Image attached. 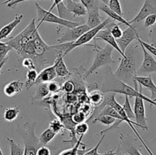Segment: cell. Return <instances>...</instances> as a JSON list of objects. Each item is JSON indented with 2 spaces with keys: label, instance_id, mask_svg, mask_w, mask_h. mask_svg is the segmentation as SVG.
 Instances as JSON below:
<instances>
[{
  "label": "cell",
  "instance_id": "obj_1",
  "mask_svg": "<svg viewBox=\"0 0 156 155\" xmlns=\"http://www.w3.org/2000/svg\"><path fill=\"white\" fill-rule=\"evenodd\" d=\"M7 43L20 56L30 58L34 62L37 71L54 63L59 54L66 53L72 43H58L50 46L44 42L35 24V18L20 33L12 37Z\"/></svg>",
  "mask_w": 156,
  "mask_h": 155
},
{
  "label": "cell",
  "instance_id": "obj_2",
  "mask_svg": "<svg viewBox=\"0 0 156 155\" xmlns=\"http://www.w3.org/2000/svg\"><path fill=\"white\" fill-rule=\"evenodd\" d=\"M111 74L112 75H110L108 74V78L106 79V81L104 83L101 89V91L103 94H106V93L108 92H114L116 93V94L117 93H120V94H124V95L131 97H139L143 99L144 101L148 102V103H150L152 106H156V102L153 101L152 99L147 97L142 93L143 87L140 85V91H139V89H135V88L129 86L127 84L119 80L118 78H117L114 76V74Z\"/></svg>",
  "mask_w": 156,
  "mask_h": 155
},
{
  "label": "cell",
  "instance_id": "obj_3",
  "mask_svg": "<svg viewBox=\"0 0 156 155\" xmlns=\"http://www.w3.org/2000/svg\"><path fill=\"white\" fill-rule=\"evenodd\" d=\"M114 74L117 78L127 84L130 81L133 83L134 77L137 75V73L135 57L131 52L125 53V56H121L120 65Z\"/></svg>",
  "mask_w": 156,
  "mask_h": 155
},
{
  "label": "cell",
  "instance_id": "obj_4",
  "mask_svg": "<svg viewBox=\"0 0 156 155\" xmlns=\"http://www.w3.org/2000/svg\"><path fill=\"white\" fill-rule=\"evenodd\" d=\"M86 46L94 48V50L96 52V56L92 65H91L89 69L85 74V78L88 77L91 74H93L100 67L109 65V64H114L116 62L115 60L112 57V52L114 50V48L111 46H110L109 44H108L104 48H102L100 46L98 45L96 43V40H94V44Z\"/></svg>",
  "mask_w": 156,
  "mask_h": 155
},
{
  "label": "cell",
  "instance_id": "obj_5",
  "mask_svg": "<svg viewBox=\"0 0 156 155\" xmlns=\"http://www.w3.org/2000/svg\"><path fill=\"white\" fill-rule=\"evenodd\" d=\"M115 96H116V93H114V92H108V93H106V94H105V95H104L103 102H102V103L100 105V106H105V105H109V106H112L113 108H114V109L117 110V112L119 113V115H120V117H121V119H123V121L127 123V124L129 126V127L131 128V129L133 131V132L136 134V135L137 138H139V140H140V142L142 143V144L144 146V147L146 148V150H147L148 153H149V155H155L153 153H152V150H150V148L148 147V145L146 144V143L145 142L144 140L143 139V138L140 136V133L137 132L136 129L135 127H134V126H139L138 124L128 118L126 114L125 113L124 110H123L121 105H120V103L116 100Z\"/></svg>",
  "mask_w": 156,
  "mask_h": 155
},
{
  "label": "cell",
  "instance_id": "obj_6",
  "mask_svg": "<svg viewBox=\"0 0 156 155\" xmlns=\"http://www.w3.org/2000/svg\"><path fill=\"white\" fill-rule=\"evenodd\" d=\"M36 122H25L20 131L24 141V155H37V150L41 146L39 138L36 136L34 127Z\"/></svg>",
  "mask_w": 156,
  "mask_h": 155
},
{
  "label": "cell",
  "instance_id": "obj_7",
  "mask_svg": "<svg viewBox=\"0 0 156 155\" xmlns=\"http://www.w3.org/2000/svg\"><path fill=\"white\" fill-rule=\"evenodd\" d=\"M34 5L37 9V20L39 21V24L37 26V28H39L40 26L44 22L53 23V24H58L60 27H68V28H72V27H75L80 25L78 22L67 21V20L59 18V16H56V15L53 14L51 12L45 10L37 2H35Z\"/></svg>",
  "mask_w": 156,
  "mask_h": 155
},
{
  "label": "cell",
  "instance_id": "obj_8",
  "mask_svg": "<svg viewBox=\"0 0 156 155\" xmlns=\"http://www.w3.org/2000/svg\"><path fill=\"white\" fill-rule=\"evenodd\" d=\"M114 21V20H112L111 18H107V19H105V21H104L99 26H98V27H94V28L90 29V30H88V31L85 32V33H83V34H82V36L77 40L72 43L71 45H70L69 47L68 48V50L66 51L65 54H64V56H66L68 53H69L70 52L73 51L74 49L77 48V47H79V46H85V44L88 43V42H90L91 40H94V37H95V36L97 35V33H98L101 30L105 28V26H106L108 23L111 22V21Z\"/></svg>",
  "mask_w": 156,
  "mask_h": 155
},
{
  "label": "cell",
  "instance_id": "obj_9",
  "mask_svg": "<svg viewBox=\"0 0 156 155\" xmlns=\"http://www.w3.org/2000/svg\"><path fill=\"white\" fill-rule=\"evenodd\" d=\"M90 30L89 27L85 24L79 25L77 27L68 28L66 27V30L61 37L58 39V43H73L77 40L83 33Z\"/></svg>",
  "mask_w": 156,
  "mask_h": 155
},
{
  "label": "cell",
  "instance_id": "obj_10",
  "mask_svg": "<svg viewBox=\"0 0 156 155\" xmlns=\"http://www.w3.org/2000/svg\"><path fill=\"white\" fill-rule=\"evenodd\" d=\"M134 115H135L136 122L138 124L139 127L143 130H149L147 124V118L146 115L144 100L141 97H136L134 101Z\"/></svg>",
  "mask_w": 156,
  "mask_h": 155
},
{
  "label": "cell",
  "instance_id": "obj_11",
  "mask_svg": "<svg viewBox=\"0 0 156 155\" xmlns=\"http://www.w3.org/2000/svg\"><path fill=\"white\" fill-rule=\"evenodd\" d=\"M138 37H140L138 31L136 28L132 24L130 27H128L124 31H123V35L121 37L117 39L116 40L121 51L125 54L128 46Z\"/></svg>",
  "mask_w": 156,
  "mask_h": 155
},
{
  "label": "cell",
  "instance_id": "obj_12",
  "mask_svg": "<svg viewBox=\"0 0 156 155\" xmlns=\"http://www.w3.org/2000/svg\"><path fill=\"white\" fill-rule=\"evenodd\" d=\"M153 14L156 15V0H145L144 4L140 12L136 15L135 18L129 22L130 24L141 22L148 15Z\"/></svg>",
  "mask_w": 156,
  "mask_h": 155
},
{
  "label": "cell",
  "instance_id": "obj_13",
  "mask_svg": "<svg viewBox=\"0 0 156 155\" xmlns=\"http://www.w3.org/2000/svg\"><path fill=\"white\" fill-rule=\"evenodd\" d=\"M143 52V62L141 66L136 70V73H152L156 72V60L153 56L145 49L142 44H140Z\"/></svg>",
  "mask_w": 156,
  "mask_h": 155
},
{
  "label": "cell",
  "instance_id": "obj_14",
  "mask_svg": "<svg viewBox=\"0 0 156 155\" xmlns=\"http://www.w3.org/2000/svg\"><path fill=\"white\" fill-rule=\"evenodd\" d=\"M94 40H101L105 41L106 43H108V44H109L110 46H112L114 50H117V51L120 53V56H125V54L121 51L120 48L119 47L116 39L112 36V34H111L109 28H108V27H106V26H105V28H103L102 30H101L100 31L97 33V35H96Z\"/></svg>",
  "mask_w": 156,
  "mask_h": 155
},
{
  "label": "cell",
  "instance_id": "obj_15",
  "mask_svg": "<svg viewBox=\"0 0 156 155\" xmlns=\"http://www.w3.org/2000/svg\"><path fill=\"white\" fill-rule=\"evenodd\" d=\"M56 76L57 75L55 69V65L53 63V65L46 67L40 71V73H38V76L34 82V85H38L42 83H49L56 78Z\"/></svg>",
  "mask_w": 156,
  "mask_h": 155
},
{
  "label": "cell",
  "instance_id": "obj_16",
  "mask_svg": "<svg viewBox=\"0 0 156 155\" xmlns=\"http://www.w3.org/2000/svg\"><path fill=\"white\" fill-rule=\"evenodd\" d=\"M64 5L69 11L73 15L74 18L85 16L88 14L86 8L80 2H74L73 0H66Z\"/></svg>",
  "mask_w": 156,
  "mask_h": 155
},
{
  "label": "cell",
  "instance_id": "obj_17",
  "mask_svg": "<svg viewBox=\"0 0 156 155\" xmlns=\"http://www.w3.org/2000/svg\"><path fill=\"white\" fill-rule=\"evenodd\" d=\"M23 18H24L23 15L18 14V15H15V19L12 22L9 23V24L5 25L4 27H2L0 29V40H2L3 39H5V38H7L11 34L12 32L15 30V27L21 22Z\"/></svg>",
  "mask_w": 156,
  "mask_h": 155
},
{
  "label": "cell",
  "instance_id": "obj_18",
  "mask_svg": "<svg viewBox=\"0 0 156 155\" xmlns=\"http://www.w3.org/2000/svg\"><path fill=\"white\" fill-rule=\"evenodd\" d=\"M133 80H135L136 81L138 84H140V86L143 87L146 89L149 90L152 93V97L151 99L153 100L154 97H155V93L156 91V85L154 83L153 80H152V75L149 76H138L136 75L134 77Z\"/></svg>",
  "mask_w": 156,
  "mask_h": 155
},
{
  "label": "cell",
  "instance_id": "obj_19",
  "mask_svg": "<svg viewBox=\"0 0 156 155\" xmlns=\"http://www.w3.org/2000/svg\"><path fill=\"white\" fill-rule=\"evenodd\" d=\"M64 56L62 53L59 54L56 57V60L54 62L55 69H56V75L60 78H66L72 75V73L67 68L66 65L64 62Z\"/></svg>",
  "mask_w": 156,
  "mask_h": 155
},
{
  "label": "cell",
  "instance_id": "obj_20",
  "mask_svg": "<svg viewBox=\"0 0 156 155\" xmlns=\"http://www.w3.org/2000/svg\"><path fill=\"white\" fill-rule=\"evenodd\" d=\"M24 84L21 80H15L6 84L4 88V93L8 97H14L18 93L21 92Z\"/></svg>",
  "mask_w": 156,
  "mask_h": 155
},
{
  "label": "cell",
  "instance_id": "obj_21",
  "mask_svg": "<svg viewBox=\"0 0 156 155\" xmlns=\"http://www.w3.org/2000/svg\"><path fill=\"white\" fill-rule=\"evenodd\" d=\"M88 16L86 24L89 27L90 29L94 28L100 25L104 21L99 13V8H95L88 12Z\"/></svg>",
  "mask_w": 156,
  "mask_h": 155
},
{
  "label": "cell",
  "instance_id": "obj_22",
  "mask_svg": "<svg viewBox=\"0 0 156 155\" xmlns=\"http://www.w3.org/2000/svg\"><path fill=\"white\" fill-rule=\"evenodd\" d=\"M99 9L103 11L105 14H107V15L109 16L110 18H111V19L114 20V21H118L119 23H121V24H124V25L127 26V27H130L133 24H130L127 20L125 19V18H123V16H121V15H118V14L115 13V12H113L112 10H111L107 5L105 4L104 5L99 6Z\"/></svg>",
  "mask_w": 156,
  "mask_h": 155
},
{
  "label": "cell",
  "instance_id": "obj_23",
  "mask_svg": "<svg viewBox=\"0 0 156 155\" xmlns=\"http://www.w3.org/2000/svg\"><path fill=\"white\" fill-rule=\"evenodd\" d=\"M20 113V106H16L14 107H9L5 109L3 115V119L7 122H13L18 118Z\"/></svg>",
  "mask_w": 156,
  "mask_h": 155
},
{
  "label": "cell",
  "instance_id": "obj_24",
  "mask_svg": "<svg viewBox=\"0 0 156 155\" xmlns=\"http://www.w3.org/2000/svg\"><path fill=\"white\" fill-rule=\"evenodd\" d=\"M56 134L53 132V130L50 129V128H47V129L43 132V133L40 135L39 141L40 144L41 145H47V144L50 142L53 138L56 137Z\"/></svg>",
  "mask_w": 156,
  "mask_h": 155
},
{
  "label": "cell",
  "instance_id": "obj_25",
  "mask_svg": "<svg viewBox=\"0 0 156 155\" xmlns=\"http://www.w3.org/2000/svg\"><path fill=\"white\" fill-rule=\"evenodd\" d=\"M58 11V15H59V18H62V19L67 20V21H71L73 19L74 16H73V14L69 12V11L67 9V8L66 7V5H64L63 2H60L59 4H58L56 5Z\"/></svg>",
  "mask_w": 156,
  "mask_h": 155
},
{
  "label": "cell",
  "instance_id": "obj_26",
  "mask_svg": "<svg viewBox=\"0 0 156 155\" xmlns=\"http://www.w3.org/2000/svg\"><path fill=\"white\" fill-rule=\"evenodd\" d=\"M7 141L10 147V155H24V146L18 144L10 138H7Z\"/></svg>",
  "mask_w": 156,
  "mask_h": 155
},
{
  "label": "cell",
  "instance_id": "obj_27",
  "mask_svg": "<svg viewBox=\"0 0 156 155\" xmlns=\"http://www.w3.org/2000/svg\"><path fill=\"white\" fill-rule=\"evenodd\" d=\"M105 135H106L105 134L101 135V139L99 140V141L98 142V144H96L94 147H92V148H90L89 150H88V151L85 152L83 155H111V153H112V152L114 151V149L111 150H109V151L105 152V153H101L98 152V148H99V147H100L101 144L102 143V141H103L104 139H105Z\"/></svg>",
  "mask_w": 156,
  "mask_h": 155
},
{
  "label": "cell",
  "instance_id": "obj_28",
  "mask_svg": "<svg viewBox=\"0 0 156 155\" xmlns=\"http://www.w3.org/2000/svg\"><path fill=\"white\" fill-rule=\"evenodd\" d=\"M118 119H117L114 118L112 116H110V115H97L95 118L94 119V120L92 121V122L95 123V122H100L101 124L105 125V126H112L114 123H115L117 121ZM121 121V120H120Z\"/></svg>",
  "mask_w": 156,
  "mask_h": 155
},
{
  "label": "cell",
  "instance_id": "obj_29",
  "mask_svg": "<svg viewBox=\"0 0 156 155\" xmlns=\"http://www.w3.org/2000/svg\"><path fill=\"white\" fill-rule=\"evenodd\" d=\"M39 87H38L37 90L36 95L34 97L33 100H41L45 98L46 97H47L50 92L48 91V88H47V83H42L40 84Z\"/></svg>",
  "mask_w": 156,
  "mask_h": 155
},
{
  "label": "cell",
  "instance_id": "obj_30",
  "mask_svg": "<svg viewBox=\"0 0 156 155\" xmlns=\"http://www.w3.org/2000/svg\"><path fill=\"white\" fill-rule=\"evenodd\" d=\"M106 27L109 28L111 34L116 40L120 38L122 35H123V30H122L121 27L119 26V24L114 23V21H112L108 23L106 25Z\"/></svg>",
  "mask_w": 156,
  "mask_h": 155
},
{
  "label": "cell",
  "instance_id": "obj_31",
  "mask_svg": "<svg viewBox=\"0 0 156 155\" xmlns=\"http://www.w3.org/2000/svg\"><path fill=\"white\" fill-rule=\"evenodd\" d=\"M110 115V116H112L114 117V118L117 119L121 120V121L123 122V119H121L120 115H119L118 112H117V110H116L114 108H113L112 106H109V105H105V106H104L103 109L101 110V112L98 115L100 116V115Z\"/></svg>",
  "mask_w": 156,
  "mask_h": 155
},
{
  "label": "cell",
  "instance_id": "obj_32",
  "mask_svg": "<svg viewBox=\"0 0 156 155\" xmlns=\"http://www.w3.org/2000/svg\"><path fill=\"white\" fill-rule=\"evenodd\" d=\"M38 76V71L36 69L28 70L26 74V82L25 87L27 88H30L31 86L34 85V82Z\"/></svg>",
  "mask_w": 156,
  "mask_h": 155
},
{
  "label": "cell",
  "instance_id": "obj_33",
  "mask_svg": "<svg viewBox=\"0 0 156 155\" xmlns=\"http://www.w3.org/2000/svg\"><path fill=\"white\" fill-rule=\"evenodd\" d=\"M83 136L84 135H80L78 141L76 143L75 145L73 146L72 148L63 150V151L61 152L59 155H78V150H79V148L80 147L81 145L84 144L82 142V138H83Z\"/></svg>",
  "mask_w": 156,
  "mask_h": 155
},
{
  "label": "cell",
  "instance_id": "obj_34",
  "mask_svg": "<svg viewBox=\"0 0 156 155\" xmlns=\"http://www.w3.org/2000/svg\"><path fill=\"white\" fill-rule=\"evenodd\" d=\"M122 107H123L125 113L126 114V115H127V117L129 119H135V115H134V112L133 110L132 106H131L130 102H129V99L128 96L125 95V102L123 106H122Z\"/></svg>",
  "mask_w": 156,
  "mask_h": 155
},
{
  "label": "cell",
  "instance_id": "obj_35",
  "mask_svg": "<svg viewBox=\"0 0 156 155\" xmlns=\"http://www.w3.org/2000/svg\"><path fill=\"white\" fill-rule=\"evenodd\" d=\"M104 100V94L100 91H94L90 94V100L93 104L100 106Z\"/></svg>",
  "mask_w": 156,
  "mask_h": 155
},
{
  "label": "cell",
  "instance_id": "obj_36",
  "mask_svg": "<svg viewBox=\"0 0 156 155\" xmlns=\"http://www.w3.org/2000/svg\"><path fill=\"white\" fill-rule=\"evenodd\" d=\"M12 47L9 46L7 43H3L0 41V62L8 57V54L11 50H12Z\"/></svg>",
  "mask_w": 156,
  "mask_h": 155
},
{
  "label": "cell",
  "instance_id": "obj_37",
  "mask_svg": "<svg viewBox=\"0 0 156 155\" xmlns=\"http://www.w3.org/2000/svg\"><path fill=\"white\" fill-rule=\"evenodd\" d=\"M108 8L115 13L123 16V11H122L121 5H120V0H109L108 4Z\"/></svg>",
  "mask_w": 156,
  "mask_h": 155
},
{
  "label": "cell",
  "instance_id": "obj_38",
  "mask_svg": "<svg viewBox=\"0 0 156 155\" xmlns=\"http://www.w3.org/2000/svg\"><path fill=\"white\" fill-rule=\"evenodd\" d=\"M51 130H53L55 133L57 135V134L62 133L64 130V126L59 119H53V121L50 122V126H49Z\"/></svg>",
  "mask_w": 156,
  "mask_h": 155
},
{
  "label": "cell",
  "instance_id": "obj_39",
  "mask_svg": "<svg viewBox=\"0 0 156 155\" xmlns=\"http://www.w3.org/2000/svg\"><path fill=\"white\" fill-rule=\"evenodd\" d=\"M88 129H89L88 125L85 122L82 123H79V124L76 125L75 133H76V135H85L88 132Z\"/></svg>",
  "mask_w": 156,
  "mask_h": 155
},
{
  "label": "cell",
  "instance_id": "obj_40",
  "mask_svg": "<svg viewBox=\"0 0 156 155\" xmlns=\"http://www.w3.org/2000/svg\"><path fill=\"white\" fill-rule=\"evenodd\" d=\"M80 2L86 8L87 11H90L95 8H99L98 0H79Z\"/></svg>",
  "mask_w": 156,
  "mask_h": 155
},
{
  "label": "cell",
  "instance_id": "obj_41",
  "mask_svg": "<svg viewBox=\"0 0 156 155\" xmlns=\"http://www.w3.org/2000/svg\"><path fill=\"white\" fill-rule=\"evenodd\" d=\"M136 40L140 43V44H142V45L145 47V49H146L151 55H153V56H155L156 57V46L152 45V44H149L148 43L145 42V41L142 40L140 37L137 38Z\"/></svg>",
  "mask_w": 156,
  "mask_h": 155
},
{
  "label": "cell",
  "instance_id": "obj_42",
  "mask_svg": "<svg viewBox=\"0 0 156 155\" xmlns=\"http://www.w3.org/2000/svg\"><path fill=\"white\" fill-rule=\"evenodd\" d=\"M71 119L73 122V123H75L76 125L79 124V123L84 122L85 120V114L84 113V112H82V111L76 112V113L73 114Z\"/></svg>",
  "mask_w": 156,
  "mask_h": 155
},
{
  "label": "cell",
  "instance_id": "obj_43",
  "mask_svg": "<svg viewBox=\"0 0 156 155\" xmlns=\"http://www.w3.org/2000/svg\"><path fill=\"white\" fill-rule=\"evenodd\" d=\"M23 67L27 68V70H31V69H36V65H35L34 62L32 59L30 58H23V60L21 62Z\"/></svg>",
  "mask_w": 156,
  "mask_h": 155
},
{
  "label": "cell",
  "instance_id": "obj_44",
  "mask_svg": "<svg viewBox=\"0 0 156 155\" xmlns=\"http://www.w3.org/2000/svg\"><path fill=\"white\" fill-rule=\"evenodd\" d=\"M75 88H76V86H75L73 81H67L62 86V90L64 92L67 93V94H72V93L74 92Z\"/></svg>",
  "mask_w": 156,
  "mask_h": 155
},
{
  "label": "cell",
  "instance_id": "obj_45",
  "mask_svg": "<svg viewBox=\"0 0 156 155\" xmlns=\"http://www.w3.org/2000/svg\"><path fill=\"white\" fill-rule=\"evenodd\" d=\"M156 23V15H148L146 18L144 19V26L146 27H152Z\"/></svg>",
  "mask_w": 156,
  "mask_h": 155
},
{
  "label": "cell",
  "instance_id": "obj_46",
  "mask_svg": "<svg viewBox=\"0 0 156 155\" xmlns=\"http://www.w3.org/2000/svg\"><path fill=\"white\" fill-rule=\"evenodd\" d=\"M47 88H48V91L50 93H56L60 89V85L58 82L52 81L47 83Z\"/></svg>",
  "mask_w": 156,
  "mask_h": 155
},
{
  "label": "cell",
  "instance_id": "obj_47",
  "mask_svg": "<svg viewBox=\"0 0 156 155\" xmlns=\"http://www.w3.org/2000/svg\"><path fill=\"white\" fill-rule=\"evenodd\" d=\"M37 155H51V150L46 145H41L37 150Z\"/></svg>",
  "mask_w": 156,
  "mask_h": 155
},
{
  "label": "cell",
  "instance_id": "obj_48",
  "mask_svg": "<svg viewBox=\"0 0 156 155\" xmlns=\"http://www.w3.org/2000/svg\"><path fill=\"white\" fill-rule=\"evenodd\" d=\"M149 36L150 37V40L152 45L156 46V23L152 26V29L149 30Z\"/></svg>",
  "mask_w": 156,
  "mask_h": 155
},
{
  "label": "cell",
  "instance_id": "obj_49",
  "mask_svg": "<svg viewBox=\"0 0 156 155\" xmlns=\"http://www.w3.org/2000/svg\"><path fill=\"white\" fill-rule=\"evenodd\" d=\"M128 155H143L136 147L133 145H129L126 150Z\"/></svg>",
  "mask_w": 156,
  "mask_h": 155
},
{
  "label": "cell",
  "instance_id": "obj_50",
  "mask_svg": "<svg viewBox=\"0 0 156 155\" xmlns=\"http://www.w3.org/2000/svg\"><path fill=\"white\" fill-rule=\"evenodd\" d=\"M26 1H29V0H14V1L10 2L7 4V6L10 9H15L18 4L20 3L23 2H26ZM50 1H53V0H50Z\"/></svg>",
  "mask_w": 156,
  "mask_h": 155
},
{
  "label": "cell",
  "instance_id": "obj_51",
  "mask_svg": "<svg viewBox=\"0 0 156 155\" xmlns=\"http://www.w3.org/2000/svg\"><path fill=\"white\" fill-rule=\"evenodd\" d=\"M111 155H127L122 150L121 147H117V148L114 149V151L112 152Z\"/></svg>",
  "mask_w": 156,
  "mask_h": 155
},
{
  "label": "cell",
  "instance_id": "obj_52",
  "mask_svg": "<svg viewBox=\"0 0 156 155\" xmlns=\"http://www.w3.org/2000/svg\"><path fill=\"white\" fill-rule=\"evenodd\" d=\"M8 59H9V57H7V58H6L5 59V60H3L2 62H0V72H1V70H2V68L3 65H4L5 64L6 62H7Z\"/></svg>",
  "mask_w": 156,
  "mask_h": 155
},
{
  "label": "cell",
  "instance_id": "obj_53",
  "mask_svg": "<svg viewBox=\"0 0 156 155\" xmlns=\"http://www.w3.org/2000/svg\"><path fill=\"white\" fill-rule=\"evenodd\" d=\"M12 1H14V0H6V1H5L4 2L1 3V5H7L8 3L10 2H12Z\"/></svg>",
  "mask_w": 156,
  "mask_h": 155
},
{
  "label": "cell",
  "instance_id": "obj_54",
  "mask_svg": "<svg viewBox=\"0 0 156 155\" xmlns=\"http://www.w3.org/2000/svg\"><path fill=\"white\" fill-rule=\"evenodd\" d=\"M101 1L102 2H104V3H105V5H108V2H109V0H101Z\"/></svg>",
  "mask_w": 156,
  "mask_h": 155
},
{
  "label": "cell",
  "instance_id": "obj_55",
  "mask_svg": "<svg viewBox=\"0 0 156 155\" xmlns=\"http://www.w3.org/2000/svg\"><path fill=\"white\" fill-rule=\"evenodd\" d=\"M152 100H153V101L156 102V91H155V97H154V99Z\"/></svg>",
  "mask_w": 156,
  "mask_h": 155
},
{
  "label": "cell",
  "instance_id": "obj_56",
  "mask_svg": "<svg viewBox=\"0 0 156 155\" xmlns=\"http://www.w3.org/2000/svg\"><path fill=\"white\" fill-rule=\"evenodd\" d=\"M0 155H3V153H2V150H1V147H0Z\"/></svg>",
  "mask_w": 156,
  "mask_h": 155
},
{
  "label": "cell",
  "instance_id": "obj_57",
  "mask_svg": "<svg viewBox=\"0 0 156 155\" xmlns=\"http://www.w3.org/2000/svg\"><path fill=\"white\" fill-rule=\"evenodd\" d=\"M2 118H0V121H1V120H2Z\"/></svg>",
  "mask_w": 156,
  "mask_h": 155
}]
</instances>
